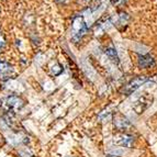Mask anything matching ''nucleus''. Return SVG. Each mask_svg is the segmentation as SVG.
<instances>
[{
  "label": "nucleus",
  "instance_id": "nucleus-1",
  "mask_svg": "<svg viewBox=\"0 0 157 157\" xmlns=\"http://www.w3.org/2000/svg\"><path fill=\"white\" fill-rule=\"evenodd\" d=\"M88 32V25H87L85 19L81 16H76L71 22V40L74 43H78L81 39L86 35Z\"/></svg>",
  "mask_w": 157,
  "mask_h": 157
},
{
  "label": "nucleus",
  "instance_id": "nucleus-2",
  "mask_svg": "<svg viewBox=\"0 0 157 157\" xmlns=\"http://www.w3.org/2000/svg\"><path fill=\"white\" fill-rule=\"evenodd\" d=\"M153 101H154V97L152 94H148V92H145V94H141L135 101L133 102L132 108L133 110L135 111L137 114H142V113L146 111L151 105H152Z\"/></svg>",
  "mask_w": 157,
  "mask_h": 157
},
{
  "label": "nucleus",
  "instance_id": "nucleus-3",
  "mask_svg": "<svg viewBox=\"0 0 157 157\" xmlns=\"http://www.w3.org/2000/svg\"><path fill=\"white\" fill-rule=\"evenodd\" d=\"M113 144L117 146L125 147V148H132L135 145V137L132 134L128 133H120L115 134L113 136Z\"/></svg>",
  "mask_w": 157,
  "mask_h": 157
},
{
  "label": "nucleus",
  "instance_id": "nucleus-4",
  "mask_svg": "<svg viewBox=\"0 0 157 157\" xmlns=\"http://www.w3.org/2000/svg\"><path fill=\"white\" fill-rule=\"evenodd\" d=\"M147 80H148V77H146V76L135 77V78L131 79V80L128 81V84L122 88L121 92L123 94H125V96H130V94H132L133 92H135L141 86H143Z\"/></svg>",
  "mask_w": 157,
  "mask_h": 157
},
{
  "label": "nucleus",
  "instance_id": "nucleus-5",
  "mask_svg": "<svg viewBox=\"0 0 157 157\" xmlns=\"http://www.w3.org/2000/svg\"><path fill=\"white\" fill-rule=\"evenodd\" d=\"M24 105V101L21 97L19 96H9L6 98L3 102V108H5L6 112L14 113L19 111Z\"/></svg>",
  "mask_w": 157,
  "mask_h": 157
},
{
  "label": "nucleus",
  "instance_id": "nucleus-6",
  "mask_svg": "<svg viewBox=\"0 0 157 157\" xmlns=\"http://www.w3.org/2000/svg\"><path fill=\"white\" fill-rule=\"evenodd\" d=\"M113 120H114V128L122 133H126V131L132 128V123L130 122V120L122 114H117Z\"/></svg>",
  "mask_w": 157,
  "mask_h": 157
},
{
  "label": "nucleus",
  "instance_id": "nucleus-7",
  "mask_svg": "<svg viewBox=\"0 0 157 157\" xmlns=\"http://www.w3.org/2000/svg\"><path fill=\"white\" fill-rule=\"evenodd\" d=\"M13 75H14V69L12 65L0 59V79L7 80V79H10Z\"/></svg>",
  "mask_w": 157,
  "mask_h": 157
},
{
  "label": "nucleus",
  "instance_id": "nucleus-8",
  "mask_svg": "<svg viewBox=\"0 0 157 157\" xmlns=\"http://www.w3.org/2000/svg\"><path fill=\"white\" fill-rule=\"evenodd\" d=\"M137 64H139L140 68H144V69H147V68H152L156 65V62L155 59L152 57L151 55L146 54V55H139L137 56Z\"/></svg>",
  "mask_w": 157,
  "mask_h": 157
},
{
  "label": "nucleus",
  "instance_id": "nucleus-9",
  "mask_svg": "<svg viewBox=\"0 0 157 157\" xmlns=\"http://www.w3.org/2000/svg\"><path fill=\"white\" fill-rule=\"evenodd\" d=\"M111 20H112V25L120 28L121 25L124 26V24L128 23V20H130V17L125 12H119L118 14H114L113 17H111Z\"/></svg>",
  "mask_w": 157,
  "mask_h": 157
},
{
  "label": "nucleus",
  "instance_id": "nucleus-10",
  "mask_svg": "<svg viewBox=\"0 0 157 157\" xmlns=\"http://www.w3.org/2000/svg\"><path fill=\"white\" fill-rule=\"evenodd\" d=\"M105 55L108 56V58H109L112 63H114V64H117V65H118L119 62H120V58H119L118 52H117V50H115L114 46L110 45V46L105 47Z\"/></svg>",
  "mask_w": 157,
  "mask_h": 157
},
{
  "label": "nucleus",
  "instance_id": "nucleus-11",
  "mask_svg": "<svg viewBox=\"0 0 157 157\" xmlns=\"http://www.w3.org/2000/svg\"><path fill=\"white\" fill-rule=\"evenodd\" d=\"M110 1L111 5L113 7H117V8H121V7H123L126 3V0H110Z\"/></svg>",
  "mask_w": 157,
  "mask_h": 157
},
{
  "label": "nucleus",
  "instance_id": "nucleus-12",
  "mask_svg": "<svg viewBox=\"0 0 157 157\" xmlns=\"http://www.w3.org/2000/svg\"><path fill=\"white\" fill-rule=\"evenodd\" d=\"M6 46V37L1 32H0V50Z\"/></svg>",
  "mask_w": 157,
  "mask_h": 157
},
{
  "label": "nucleus",
  "instance_id": "nucleus-13",
  "mask_svg": "<svg viewBox=\"0 0 157 157\" xmlns=\"http://www.w3.org/2000/svg\"><path fill=\"white\" fill-rule=\"evenodd\" d=\"M20 157H34L29 151H21L20 152Z\"/></svg>",
  "mask_w": 157,
  "mask_h": 157
},
{
  "label": "nucleus",
  "instance_id": "nucleus-14",
  "mask_svg": "<svg viewBox=\"0 0 157 157\" xmlns=\"http://www.w3.org/2000/svg\"><path fill=\"white\" fill-rule=\"evenodd\" d=\"M58 1H59V2H66L67 0H58Z\"/></svg>",
  "mask_w": 157,
  "mask_h": 157
}]
</instances>
